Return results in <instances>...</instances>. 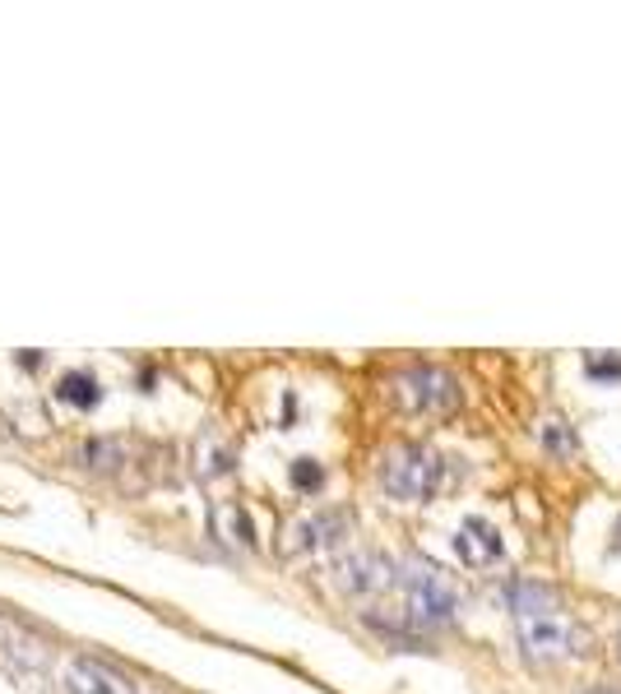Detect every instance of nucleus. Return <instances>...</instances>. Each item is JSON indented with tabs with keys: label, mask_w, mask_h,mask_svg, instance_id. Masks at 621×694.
Listing matches in <instances>:
<instances>
[{
	"label": "nucleus",
	"mask_w": 621,
	"mask_h": 694,
	"mask_svg": "<svg viewBox=\"0 0 621 694\" xmlns=\"http://www.w3.org/2000/svg\"><path fill=\"white\" fill-rule=\"evenodd\" d=\"M394 583L404 588V625L408 630H431V625H445L459 612L455 583L427 561L394 565Z\"/></svg>",
	"instance_id": "obj_2"
},
{
	"label": "nucleus",
	"mask_w": 621,
	"mask_h": 694,
	"mask_svg": "<svg viewBox=\"0 0 621 694\" xmlns=\"http://www.w3.org/2000/svg\"><path fill=\"white\" fill-rule=\"evenodd\" d=\"M334 579L343 593H385V588L394 583V561L390 555H376V551H353L343 555V561L334 565Z\"/></svg>",
	"instance_id": "obj_5"
},
{
	"label": "nucleus",
	"mask_w": 621,
	"mask_h": 694,
	"mask_svg": "<svg viewBox=\"0 0 621 694\" xmlns=\"http://www.w3.org/2000/svg\"><path fill=\"white\" fill-rule=\"evenodd\" d=\"M464 477L459 459L441 454L431 445H400L381 459V486L394 500H431Z\"/></svg>",
	"instance_id": "obj_1"
},
{
	"label": "nucleus",
	"mask_w": 621,
	"mask_h": 694,
	"mask_svg": "<svg viewBox=\"0 0 621 694\" xmlns=\"http://www.w3.org/2000/svg\"><path fill=\"white\" fill-rule=\"evenodd\" d=\"M617 537H621V528H617Z\"/></svg>",
	"instance_id": "obj_17"
},
{
	"label": "nucleus",
	"mask_w": 621,
	"mask_h": 694,
	"mask_svg": "<svg viewBox=\"0 0 621 694\" xmlns=\"http://www.w3.org/2000/svg\"><path fill=\"white\" fill-rule=\"evenodd\" d=\"M348 524H353V518L343 514V510H325V514L297 518V524L288 528V542H283V551H288V555H302V551L334 547L339 537H348Z\"/></svg>",
	"instance_id": "obj_7"
},
{
	"label": "nucleus",
	"mask_w": 621,
	"mask_h": 694,
	"mask_svg": "<svg viewBox=\"0 0 621 694\" xmlns=\"http://www.w3.org/2000/svg\"><path fill=\"white\" fill-rule=\"evenodd\" d=\"M61 398L65 403H79V408H93L98 403V380L93 375H65L61 380Z\"/></svg>",
	"instance_id": "obj_11"
},
{
	"label": "nucleus",
	"mask_w": 621,
	"mask_h": 694,
	"mask_svg": "<svg viewBox=\"0 0 621 694\" xmlns=\"http://www.w3.org/2000/svg\"><path fill=\"white\" fill-rule=\"evenodd\" d=\"M292 481H297L302 491H316V486L325 481V473H320V463H310V459H297V463H292Z\"/></svg>",
	"instance_id": "obj_14"
},
{
	"label": "nucleus",
	"mask_w": 621,
	"mask_h": 694,
	"mask_svg": "<svg viewBox=\"0 0 621 694\" xmlns=\"http://www.w3.org/2000/svg\"><path fill=\"white\" fill-rule=\"evenodd\" d=\"M451 547L459 555V565H469V569H487V565L502 561V551H506L496 524H492V518H482V514L464 518V524L455 528V537H451Z\"/></svg>",
	"instance_id": "obj_6"
},
{
	"label": "nucleus",
	"mask_w": 621,
	"mask_h": 694,
	"mask_svg": "<svg viewBox=\"0 0 621 694\" xmlns=\"http://www.w3.org/2000/svg\"><path fill=\"white\" fill-rule=\"evenodd\" d=\"M506 606L515 612V620H524V616H543V612H557V593H552L547 583H533V579H510L506 583Z\"/></svg>",
	"instance_id": "obj_9"
},
{
	"label": "nucleus",
	"mask_w": 621,
	"mask_h": 694,
	"mask_svg": "<svg viewBox=\"0 0 621 694\" xmlns=\"http://www.w3.org/2000/svg\"><path fill=\"white\" fill-rule=\"evenodd\" d=\"M590 375H612V380H621V357H612V361L590 357Z\"/></svg>",
	"instance_id": "obj_15"
},
{
	"label": "nucleus",
	"mask_w": 621,
	"mask_h": 694,
	"mask_svg": "<svg viewBox=\"0 0 621 694\" xmlns=\"http://www.w3.org/2000/svg\"><path fill=\"white\" fill-rule=\"evenodd\" d=\"M394 398L408 412H451L459 403V380L441 367H408L394 375Z\"/></svg>",
	"instance_id": "obj_4"
},
{
	"label": "nucleus",
	"mask_w": 621,
	"mask_h": 694,
	"mask_svg": "<svg viewBox=\"0 0 621 694\" xmlns=\"http://www.w3.org/2000/svg\"><path fill=\"white\" fill-rule=\"evenodd\" d=\"M65 690L71 694H135L126 676L112 671L107 663H98V657H75L65 667Z\"/></svg>",
	"instance_id": "obj_8"
},
{
	"label": "nucleus",
	"mask_w": 621,
	"mask_h": 694,
	"mask_svg": "<svg viewBox=\"0 0 621 694\" xmlns=\"http://www.w3.org/2000/svg\"><path fill=\"white\" fill-rule=\"evenodd\" d=\"M590 694H621V690H590Z\"/></svg>",
	"instance_id": "obj_16"
},
{
	"label": "nucleus",
	"mask_w": 621,
	"mask_h": 694,
	"mask_svg": "<svg viewBox=\"0 0 621 694\" xmlns=\"http://www.w3.org/2000/svg\"><path fill=\"white\" fill-rule=\"evenodd\" d=\"M75 459H79L84 467H102V473H107V467H116L121 459H126V449H121L116 440H84V445L75 449Z\"/></svg>",
	"instance_id": "obj_10"
},
{
	"label": "nucleus",
	"mask_w": 621,
	"mask_h": 694,
	"mask_svg": "<svg viewBox=\"0 0 621 694\" xmlns=\"http://www.w3.org/2000/svg\"><path fill=\"white\" fill-rule=\"evenodd\" d=\"M232 467V454L228 449H223L218 440H204V463H200V473L204 477H218V473H228Z\"/></svg>",
	"instance_id": "obj_13"
},
{
	"label": "nucleus",
	"mask_w": 621,
	"mask_h": 694,
	"mask_svg": "<svg viewBox=\"0 0 621 694\" xmlns=\"http://www.w3.org/2000/svg\"><path fill=\"white\" fill-rule=\"evenodd\" d=\"M538 440H543L557 459H571V454H575V430L566 426V422H547V426L538 430Z\"/></svg>",
	"instance_id": "obj_12"
},
{
	"label": "nucleus",
	"mask_w": 621,
	"mask_h": 694,
	"mask_svg": "<svg viewBox=\"0 0 621 694\" xmlns=\"http://www.w3.org/2000/svg\"><path fill=\"white\" fill-rule=\"evenodd\" d=\"M515 639L529 663H561V657H590L594 639L580 620L561 616V612H543V616H524L515 620Z\"/></svg>",
	"instance_id": "obj_3"
}]
</instances>
